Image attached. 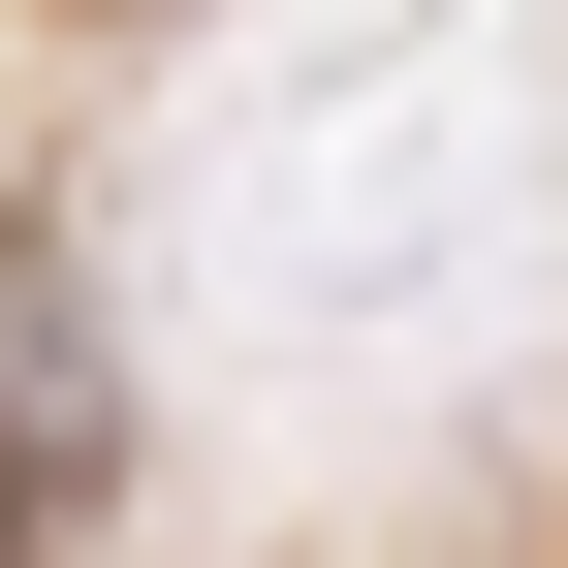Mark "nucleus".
Returning <instances> with one entry per match:
<instances>
[{"label":"nucleus","instance_id":"nucleus-1","mask_svg":"<svg viewBox=\"0 0 568 568\" xmlns=\"http://www.w3.org/2000/svg\"><path fill=\"white\" fill-rule=\"evenodd\" d=\"M126 506V379H95V284H32L0 253V568H63Z\"/></svg>","mask_w":568,"mask_h":568}]
</instances>
